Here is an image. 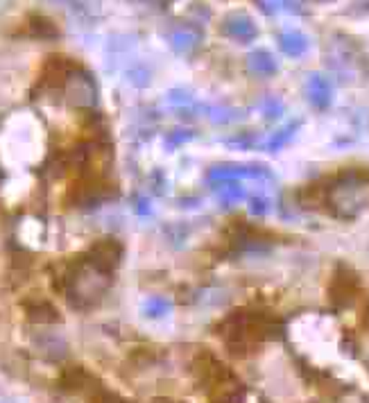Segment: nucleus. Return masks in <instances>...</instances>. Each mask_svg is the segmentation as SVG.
<instances>
[{"label":"nucleus","instance_id":"obj_1","mask_svg":"<svg viewBox=\"0 0 369 403\" xmlns=\"http://www.w3.org/2000/svg\"><path fill=\"white\" fill-rule=\"evenodd\" d=\"M86 258H89L91 265H96L98 270L111 275L114 267L120 263V258H122V245L118 243L116 238H102L93 247H91Z\"/></svg>","mask_w":369,"mask_h":403},{"label":"nucleus","instance_id":"obj_2","mask_svg":"<svg viewBox=\"0 0 369 403\" xmlns=\"http://www.w3.org/2000/svg\"><path fill=\"white\" fill-rule=\"evenodd\" d=\"M61 388L68 392H91V395H93L102 385L84 367H68L64 369V374H61Z\"/></svg>","mask_w":369,"mask_h":403},{"label":"nucleus","instance_id":"obj_3","mask_svg":"<svg viewBox=\"0 0 369 403\" xmlns=\"http://www.w3.org/2000/svg\"><path fill=\"white\" fill-rule=\"evenodd\" d=\"M25 315L27 319L32 322V324H57V322L61 319L59 310L50 304V301L46 299H34V301H27L25 304Z\"/></svg>","mask_w":369,"mask_h":403},{"label":"nucleus","instance_id":"obj_4","mask_svg":"<svg viewBox=\"0 0 369 403\" xmlns=\"http://www.w3.org/2000/svg\"><path fill=\"white\" fill-rule=\"evenodd\" d=\"M37 347L48 360H61L66 358V345L64 340H59L57 336H39L37 338Z\"/></svg>","mask_w":369,"mask_h":403},{"label":"nucleus","instance_id":"obj_5","mask_svg":"<svg viewBox=\"0 0 369 403\" xmlns=\"http://www.w3.org/2000/svg\"><path fill=\"white\" fill-rule=\"evenodd\" d=\"M30 34H34L39 39H55L59 34V29L50 18L44 16H32L30 18Z\"/></svg>","mask_w":369,"mask_h":403},{"label":"nucleus","instance_id":"obj_6","mask_svg":"<svg viewBox=\"0 0 369 403\" xmlns=\"http://www.w3.org/2000/svg\"><path fill=\"white\" fill-rule=\"evenodd\" d=\"M145 308H148V315H161L163 310H166V304L159 301V299H155V301H150Z\"/></svg>","mask_w":369,"mask_h":403}]
</instances>
